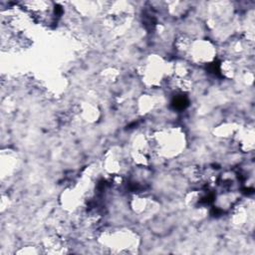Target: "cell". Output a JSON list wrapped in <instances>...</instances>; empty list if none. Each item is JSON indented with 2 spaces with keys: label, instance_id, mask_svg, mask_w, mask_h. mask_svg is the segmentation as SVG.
Masks as SVG:
<instances>
[{
  "label": "cell",
  "instance_id": "obj_1",
  "mask_svg": "<svg viewBox=\"0 0 255 255\" xmlns=\"http://www.w3.org/2000/svg\"><path fill=\"white\" fill-rule=\"evenodd\" d=\"M150 148L159 157L171 158L184 148V134L176 128H163L149 136Z\"/></svg>",
  "mask_w": 255,
  "mask_h": 255
},
{
  "label": "cell",
  "instance_id": "obj_2",
  "mask_svg": "<svg viewBox=\"0 0 255 255\" xmlns=\"http://www.w3.org/2000/svg\"><path fill=\"white\" fill-rule=\"evenodd\" d=\"M101 239L103 245L113 253H129L136 246L135 235L128 230L107 232L105 235H102Z\"/></svg>",
  "mask_w": 255,
  "mask_h": 255
},
{
  "label": "cell",
  "instance_id": "obj_3",
  "mask_svg": "<svg viewBox=\"0 0 255 255\" xmlns=\"http://www.w3.org/2000/svg\"><path fill=\"white\" fill-rule=\"evenodd\" d=\"M168 63H164L160 57H149L141 66V77L144 83L150 87H155L164 82Z\"/></svg>",
  "mask_w": 255,
  "mask_h": 255
},
{
  "label": "cell",
  "instance_id": "obj_4",
  "mask_svg": "<svg viewBox=\"0 0 255 255\" xmlns=\"http://www.w3.org/2000/svg\"><path fill=\"white\" fill-rule=\"evenodd\" d=\"M216 54V49L211 42L207 40H191L190 46L187 50V55L189 60L198 65L209 63L213 60Z\"/></svg>",
  "mask_w": 255,
  "mask_h": 255
}]
</instances>
